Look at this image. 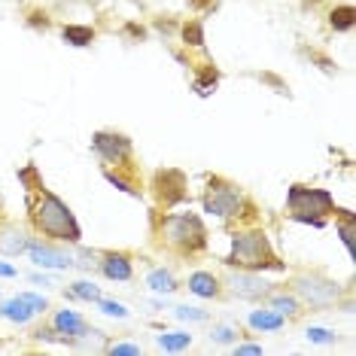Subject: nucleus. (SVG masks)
<instances>
[{"instance_id": "f257e3e1", "label": "nucleus", "mask_w": 356, "mask_h": 356, "mask_svg": "<svg viewBox=\"0 0 356 356\" xmlns=\"http://www.w3.org/2000/svg\"><path fill=\"white\" fill-rule=\"evenodd\" d=\"M34 225L43 234L67 241V244H76V241L83 238L76 216L70 213V207L64 204L58 195H52V192H43V195H40V204L34 207Z\"/></svg>"}, {"instance_id": "f03ea898", "label": "nucleus", "mask_w": 356, "mask_h": 356, "mask_svg": "<svg viewBox=\"0 0 356 356\" xmlns=\"http://www.w3.org/2000/svg\"><path fill=\"white\" fill-rule=\"evenodd\" d=\"M229 265H238V268H247V271H280L283 265L274 259L271 253V244L265 238V232H244V234H234L232 241V256L225 259Z\"/></svg>"}, {"instance_id": "7ed1b4c3", "label": "nucleus", "mask_w": 356, "mask_h": 356, "mask_svg": "<svg viewBox=\"0 0 356 356\" xmlns=\"http://www.w3.org/2000/svg\"><path fill=\"white\" fill-rule=\"evenodd\" d=\"M289 213H293L296 222H311V225H323V216L332 213L335 207V198L329 195L326 189H307V186H293L286 195Z\"/></svg>"}, {"instance_id": "20e7f679", "label": "nucleus", "mask_w": 356, "mask_h": 356, "mask_svg": "<svg viewBox=\"0 0 356 356\" xmlns=\"http://www.w3.org/2000/svg\"><path fill=\"white\" fill-rule=\"evenodd\" d=\"M161 232H165V238L171 241L174 247L186 250V253H195V250H204V244H207L204 222H201L195 213L168 216L165 225H161Z\"/></svg>"}, {"instance_id": "39448f33", "label": "nucleus", "mask_w": 356, "mask_h": 356, "mask_svg": "<svg viewBox=\"0 0 356 356\" xmlns=\"http://www.w3.org/2000/svg\"><path fill=\"white\" fill-rule=\"evenodd\" d=\"M296 289H298V296L314 307H329L338 302V286L332 280L320 277V274H302V277L296 280Z\"/></svg>"}, {"instance_id": "423d86ee", "label": "nucleus", "mask_w": 356, "mask_h": 356, "mask_svg": "<svg viewBox=\"0 0 356 356\" xmlns=\"http://www.w3.org/2000/svg\"><path fill=\"white\" fill-rule=\"evenodd\" d=\"M95 152L107 161V165H125L131 159V140L125 134H113V131H98L92 137Z\"/></svg>"}, {"instance_id": "0eeeda50", "label": "nucleus", "mask_w": 356, "mask_h": 356, "mask_svg": "<svg viewBox=\"0 0 356 356\" xmlns=\"http://www.w3.org/2000/svg\"><path fill=\"white\" fill-rule=\"evenodd\" d=\"M204 210L207 213H216V216H238V210H241L238 189H232V186L213 189V186H210L207 195H204Z\"/></svg>"}, {"instance_id": "6e6552de", "label": "nucleus", "mask_w": 356, "mask_h": 356, "mask_svg": "<svg viewBox=\"0 0 356 356\" xmlns=\"http://www.w3.org/2000/svg\"><path fill=\"white\" fill-rule=\"evenodd\" d=\"M229 286L234 296L241 298H262L265 293H268L271 283L259 280L256 274H247V271H238V274H229Z\"/></svg>"}, {"instance_id": "1a4fd4ad", "label": "nucleus", "mask_w": 356, "mask_h": 356, "mask_svg": "<svg viewBox=\"0 0 356 356\" xmlns=\"http://www.w3.org/2000/svg\"><path fill=\"white\" fill-rule=\"evenodd\" d=\"M28 250H31V259L37 265H43V268H70L74 265V259L67 253H61V250H55L49 244H40V241H31Z\"/></svg>"}, {"instance_id": "9d476101", "label": "nucleus", "mask_w": 356, "mask_h": 356, "mask_svg": "<svg viewBox=\"0 0 356 356\" xmlns=\"http://www.w3.org/2000/svg\"><path fill=\"white\" fill-rule=\"evenodd\" d=\"M25 247H28V241H25V232H22L19 225H3V229H0V253L19 256Z\"/></svg>"}, {"instance_id": "9b49d317", "label": "nucleus", "mask_w": 356, "mask_h": 356, "mask_svg": "<svg viewBox=\"0 0 356 356\" xmlns=\"http://www.w3.org/2000/svg\"><path fill=\"white\" fill-rule=\"evenodd\" d=\"M0 314H3L6 320H13V323H19V326H25V323L34 317V307H31V302L25 296H19V298H10V302H3V307H0Z\"/></svg>"}, {"instance_id": "f8f14e48", "label": "nucleus", "mask_w": 356, "mask_h": 356, "mask_svg": "<svg viewBox=\"0 0 356 356\" xmlns=\"http://www.w3.org/2000/svg\"><path fill=\"white\" fill-rule=\"evenodd\" d=\"M101 268L110 280H131V262H128V256H122V253H107Z\"/></svg>"}, {"instance_id": "ddd939ff", "label": "nucleus", "mask_w": 356, "mask_h": 356, "mask_svg": "<svg viewBox=\"0 0 356 356\" xmlns=\"http://www.w3.org/2000/svg\"><path fill=\"white\" fill-rule=\"evenodd\" d=\"M52 326L61 332V335H83L86 332V320L79 317L76 311H58L52 320Z\"/></svg>"}, {"instance_id": "4468645a", "label": "nucleus", "mask_w": 356, "mask_h": 356, "mask_svg": "<svg viewBox=\"0 0 356 356\" xmlns=\"http://www.w3.org/2000/svg\"><path fill=\"white\" fill-rule=\"evenodd\" d=\"M189 289L195 296H201V298H213L216 293H220V283H216V277L213 274H207V271H195L189 277Z\"/></svg>"}, {"instance_id": "2eb2a0df", "label": "nucleus", "mask_w": 356, "mask_h": 356, "mask_svg": "<svg viewBox=\"0 0 356 356\" xmlns=\"http://www.w3.org/2000/svg\"><path fill=\"white\" fill-rule=\"evenodd\" d=\"M250 326L253 329H280L283 314L280 311H253L250 314Z\"/></svg>"}, {"instance_id": "dca6fc26", "label": "nucleus", "mask_w": 356, "mask_h": 356, "mask_svg": "<svg viewBox=\"0 0 356 356\" xmlns=\"http://www.w3.org/2000/svg\"><path fill=\"white\" fill-rule=\"evenodd\" d=\"M61 37L67 40L70 46H88L95 40V31L92 28H83V25H67L61 31Z\"/></svg>"}, {"instance_id": "f3484780", "label": "nucleus", "mask_w": 356, "mask_h": 356, "mask_svg": "<svg viewBox=\"0 0 356 356\" xmlns=\"http://www.w3.org/2000/svg\"><path fill=\"white\" fill-rule=\"evenodd\" d=\"M189 341H192V335H186V332H168V335H159L161 350H183Z\"/></svg>"}, {"instance_id": "a211bd4d", "label": "nucleus", "mask_w": 356, "mask_h": 356, "mask_svg": "<svg viewBox=\"0 0 356 356\" xmlns=\"http://www.w3.org/2000/svg\"><path fill=\"white\" fill-rule=\"evenodd\" d=\"M353 19H356L353 6H338V10L332 13V28H335V31H350L353 28Z\"/></svg>"}, {"instance_id": "6ab92c4d", "label": "nucleus", "mask_w": 356, "mask_h": 356, "mask_svg": "<svg viewBox=\"0 0 356 356\" xmlns=\"http://www.w3.org/2000/svg\"><path fill=\"white\" fill-rule=\"evenodd\" d=\"M147 283L152 289H156V293H171V289H177V283H174V277L171 274H168L165 268H159V271H152L149 277H147Z\"/></svg>"}, {"instance_id": "aec40b11", "label": "nucleus", "mask_w": 356, "mask_h": 356, "mask_svg": "<svg viewBox=\"0 0 356 356\" xmlns=\"http://www.w3.org/2000/svg\"><path fill=\"white\" fill-rule=\"evenodd\" d=\"M74 296H76V298H86V302H101L98 286H95V283H86V280L74 283Z\"/></svg>"}, {"instance_id": "412c9836", "label": "nucleus", "mask_w": 356, "mask_h": 356, "mask_svg": "<svg viewBox=\"0 0 356 356\" xmlns=\"http://www.w3.org/2000/svg\"><path fill=\"white\" fill-rule=\"evenodd\" d=\"M183 40H186L189 46H204V31H201V25H195V22H192V25L183 28Z\"/></svg>"}, {"instance_id": "4be33fe9", "label": "nucleus", "mask_w": 356, "mask_h": 356, "mask_svg": "<svg viewBox=\"0 0 356 356\" xmlns=\"http://www.w3.org/2000/svg\"><path fill=\"white\" fill-rule=\"evenodd\" d=\"M274 307H277L280 314H298V298H293V296H277V298H274Z\"/></svg>"}, {"instance_id": "5701e85b", "label": "nucleus", "mask_w": 356, "mask_h": 356, "mask_svg": "<svg viewBox=\"0 0 356 356\" xmlns=\"http://www.w3.org/2000/svg\"><path fill=\"white\" fill-rule=\"evenodd\" d=\"M177 317L180 320H207V314L198 311V307H177Z\"/></svg>"}, {"instance_id": "b1692460", "label": "nucleus", "mask_w": 356, "mask_h": 356, "mask_svg": "<svg viewBox=\"0 0 356 356\" xmlns=\"http://www.w3.org/2000/svg\"><path fill=\"white\" fill-rule=\"evenodd\" d=\"M101 311L110 314V317H128V311L119 302H101Z\"/></svg>"}, {"instance_id": "393cba45", "label": "nucleus", "mask_w": 356, "mask_h": 356, "mask_svg": "<svg viewBox=\"0 0 356 356\" xmlns=\"http://www.w3.org/2000/svg\"><path fill=\"white\" fill-rule=\"evenodd\" d=\"M307 338H311V341H332V338H335V332H329V329H307Z\"/></svg>"}, {"instance_id": "a878e982", "label": "nucleus", "mask_w": 356, "mask_h": 356, "mask_svg": "<svg viewBox=\"0 0 356 356\" xmlns=\"http://www.w3.org/2000/svg\"><path fill=\"white\" fill-rule=\"evenodd\" d=\"M22 296L28 298V302H31V307H34L37 314H43L46 307H49V305H46V298H43V296H34V293H22Z\"/></svg>"}, {"instance_id": "bb28decb", "label": "nucleus", "mask_w": 356, "mask_h": 356, "mask_svg": "<svg viewBox=\"0 0 356 356\" xmlns=\"http://www.w3.org/2000/svg\"><path fill=\"white\" fill-rule=\"evenodd\" d=\"M341 238H344V247L353 253V225H350V216H347V222L341 225Z\"/></svg>"}, {"instance_id": "cd10ccee", "label": "nucleus", "mask_w": 356, "mask_h": 356, "mask_svg": "<svg viewBox=\"0 0 356 356\" xmlns=\"http://www.w3.org/2000/svg\"><path fill=\"white\" fill-rule=\"evenodd\" d=\"M113 353H122V356H137V353H140V347H137V344H116V347H113Z\"/></svg>"}, {"instance_id": "c85d7f7f", "label": "nucleus", "mask_w": 356, "mask_h": 356, "mask_svg": "<svg viewBox=\"0 0 356 356\" xmlns=\"http://www.w3.org/2000/svg\"><path fill=\"white\" fill-rule=\"evenodd\" d=\"M232 335H234L232 329H216V332H213V338H216V341H232Z\"/></svg>"}, {"instance_id": "c756f323", "label": "nucleus", "mask_w": 356, "mask_h": 356, "mask_svg": "<svg viewBox=\"0 0 356 356\" xmlns=\"http://www.w3.org/2000/svg\"><path fill=\"white\" fill-rule=\"evenodd\" d=\"M0 277H15V268H13V265H3V262H0Z\"/></svg>"}, {"instance_id": "7c9ffc66", "label": "nucleus", "mask_w": 356, "mask_h": 356, "mask_svg": "<svg viewBox=\"0 0 356 356\" xmlns=\"http://www.w3.org/2000/svg\"><path fill=\"white\" fill-rule=\"evenodd\" d=\"M238 353H262V347H256V344H247V347H241Z\"/></svg>"}, {"instance_id": "2f4dec72", "label": "nucleus", "mask_w": 356, "mask_h": 356, "mask_svg": "<svg viewBox=\"0 0 356 356\" xmlns=\"http://www.w3.org/2000/svg\"><path fill=\"white\" fill-rule=\"evenodd\" d=\"M192 3H195V6H204V3H207V0H192Z\"/></svg>"}]
</instances>
